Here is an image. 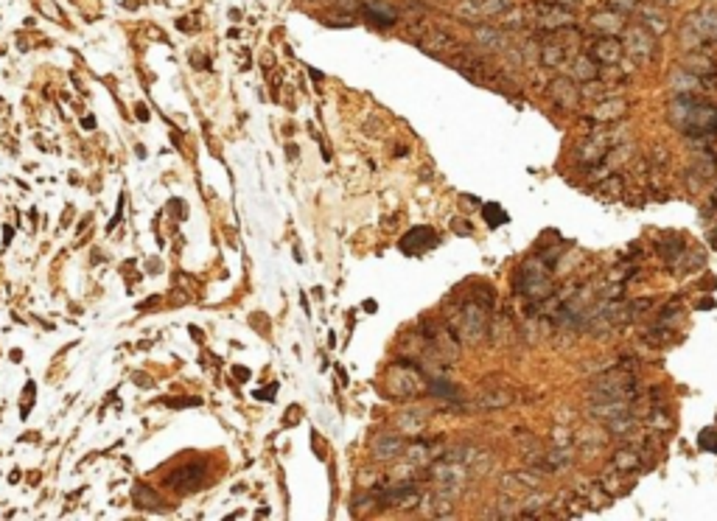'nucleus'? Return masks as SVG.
I'll use <instances>...</instances> for the list:
<instances>
[{
    "label": "nucleus",
    "mask_w": 717,
    "mask_h": 521,
    "mask_svg": "<svg viewBox=\"0 0 717 521\" xmlns=\"http://www.w3.org/2000/svg\"><path fill=\"white\" fill-rule=\"evenodd\" d=\"M438 244V233L432 227H415L401 239V250L409 256H421L426 250H432Z\"/></svg>",
    "instance_id": "nucleus-1"
},
{
    "label": "nucleus",
    "mask_w": 717,
    "mask_h": 521,
    "mask_svg": "<svg viewBox=\"0 0 717 521\" xmlns=\"http://www.w3.org/2000/svg\"><path fill=\"white\" fill-rule=\"evenodd\" d=\"M390 387H395L398 393L404 395H412V393H421L423 390V376L415 370V367H393L390 373Z\"/></svg>",
    "instance_id": "nucleus-2"
},
{
    "label": "nucleus",
    "mask_w": 717,
    "mask_h": 521,
    "mask_svg": "<svg viewBox=\"0 0 717 521\" xmlns=\"http://www.w3.org/2000/svg\"><path fill=\"white\" fill-rule=\"evenodd\" d=\"M625 48H628V56H633L636 62L653 59V51H656L653 39H650V34H647L645 28H633V31L628 34V39H625Z\"/></svg>",
    "instance_id": "nucleus-3"
},
{
    "label": "nucleus",
    "mask_w": 717,
    "mask_h": 521,
    "mask_svg": "<svg viewBox=\"0 0 717 521\" xmlns=\"http://www.w3.org/2000/svg\"><path fill=\"white\" fill-rule=\"evenodd\" d=\"M205 477V466H188V468H183V471H174L166 482H169V488H174V491H180V494H188V491H197L199 488V480Z\"/></svg>",
    "instance_id": "nucleus-4"
},
{
    "label": "nucleus",
    "mask_w": 717,
    "mask_h": 521,
    "mask_svg": "<svg viewBox=\"0 0 717 521\" xmlns=\"http://www.w3.org/2000/svg\"><path fill=\"white\" fill-rule=\"evenodd\" d=\"M619 56H622V42L614 39V37H603V39H597V42L591 45V59L600 62V65H603V62H605V65H617Z\"/></svg>",
    "instance_id": "nucleus-5"
},
{
    "label": "nucleus",
    "mask_w": 717,
    "mask_h": 521,
    "mask_svg": "<svg viewBox=\"0 0 717 521\" xmlns=\"http://www.w3.org/2000/svg\"><path fill=\"white\" fill-rule=\"evenodd\" d=\"M404 451V440L398 435H381L376 443H373V457L376 460H393Z\"/></svg>",
    "instance_id": "nucleus-6"
},
{
    "label": "nucleus",
    "mask_w": 717,
    "mask_h": 521,
    "mask_svg": "<svg viewBox=\"0 0 717 521\" xmlns=\"http://www.w3.org/2000/svg\"><path fill=\"white\" fill-rule=\"evenodd\" d=\"M421 48L426 51V53H449L452 48H454V39L449 37V34H443V31H432V34H426L423 39H421Z\"/></svg>",
    "instance_id": "nucleus-7"
},
{
    "label": "nucleus",
    "mask_w": 717,
    "mask_h": 521,
    "mask_svg": "<svg viewBox=\"0 0 717 521\" xmlns=\"http://www.w3.org/2000/svg\"><path fill=\"white\" fill-rule=\"evenodd\" d=\"M622 14L619 11H614V8H603V11H594L591 14V25H597V28H605L608 34H614V31H619L622 28Z\"/></svg>",
    "instance_id": "nucleus-8"
},
{
    "label": "nucleus",
    "mask_w": 717,
    "mask_h": 521,
    "mask_svg": "<svg viewBox=\"0 0 717 521\" xmlns=\"http://www.w3.org/2000/svg\"><path fill=\"white\" fill-rule=\"evenodd\" d=\"M364 14H367V20H370L373 25H379V28L395 22V11H393L390 6H381V3H367V6H364Z\"/></svg>",
    "instance_id": "nucleus-9"
},
{
    "label": "nucleus",
    "mask_w": 717,
    "mask_h": 521,
    "mask_svg": "<svg viewBox=\"0 0 717 521\" xmlns=\"http://www.w3.org/2000/svg\"><path fill=\"white\" fill-rule=\"evenodd\" d=\"M563 59H566V45H558V42L544 45V53H541V62H544V65L555 67V65H560Z\"/></svg>",
    "instance_id": "nucleus-10"
},
{
    "label": "nucleus",
    "mask_w": 717,
    "mask_h": 521,
    "mask_svg": "<svg viewBox=\"0 0 717 521\" xmlns=\"http://www.w3.org/2000/svg\"><path fill=\"white\" fill-rule=\"evenodd\" d=\"M485 219H487L490 227H496V225H504V222H507V213H504L499 205H485Z\"/></svg>",
    "instance_id": "nucleus-11"
},
{
    "label": "nucleus",
    "mask_w": 717,
    "mask_h": 521,
    "mask_svg": "<svg viewBox=\"0 0 717 521\" xmlns=\"http://www.w3.org/2000/svg\"><path fill=\"white\" fill-rule=\"evenodd\" d=\"M574 70L580 73V79H594V76H597V65H594L591 59H586V56H580V59L574 62Z\"/></svg>",
    "instance_id": "nucleus-12"
},
{
    "label": "nucleus",
    "mask_w": 717,
    "mask_h": 521,
    "mask_svg": "<svg viewBox=\"0 0 717 521\" xmlns=\"http://www.w3.org/2000/svg\"><path fill=\"white\" fill-rule=\"evenodd\" d=\"M614 463H617V468H636V466H639V457H636L633 451H619Z\"/></svg>",
    "instance_id": "nucleus-13"
},
{
    "label": "nucleus",
    "mask_w": 717,
    "mask_h": 521,
    "mask_svg": "<svg viewBox=\"0 0 717 521\" xmlns=\"http://www.w3.org/2000/svg\"><path fill=\"white\" fill-rule=\"evenodd\" d=\"M398 426L407 432V429H412V432H421V426H423V418H415V415H404L401 421H398Z\"/></svg>",
    "instance_id": "nucleus-14"
},
{
    "label": "nucleus",
    "mask_w": 717,
    "mask_h": 521,
    "mask_svg": "<svg viewBox=\"0 0 717 521\" xmlns=\"http://www.w3.org/2000/svg\"><path fill=\"white\" fill-rule=\"evenodd\" d=\"M636 3H639V0H608V8H614V11H619V14H628V11L636 8Z\"/></svg>",
    "instance_id": "nucleus-15"
},
{
    "label": "nucleus",
    "mask_w": 717,
    "mask_h": 521,
    "mask_svg": "<svg viewBox=\"0 0 717 521\" xmlns=\"http://www.w3.org/2000/svg\"><path fill=\"white\" fill-rule=\"evenodd\" d=\"M600 188H603V194L611 199V197H617V194H619V188H622V180H619V177H611V180H608V183H603Z\"/></svg>",
    "instance_id": "nucleus-16"
},
{
    "label": "nucleus",
    "mask_w": 717,
    "mask_h": 521,
    "mask_svg": "<svg viewBox=\"0 0 717 521\" xmlns=\"http://www.w3.org/2000/svg\"><path fill=\"white\" fill-rule=\"evenodd\" d=\"M135 499H146L143 505H149V508H157V496H154L149 488H143V485H138V488H135Z\"/></svg>",
    "instance_id": "nucleus-17"
},
{
    "label": "nucleus",
    "mask_w": 717,
    "mask_h": 521,
    "mask_svg": "<svg viewBox=\"0 0 717 521\" xmlns=\"http://www.w3.org/2000/svg\"><path fill=\"white\" fill-rule=\"evenodd\" d=\"M322 22H325V25H336V28H348V25H353L356 20L348 14V17H322Z\"/></svg>",
    "instance_id": "nucleus-18"
},
{
    "label": "nucleus",
    "mask_w": 717,
    "mask_h": 521,
    "mask_svg": "<svg viewBox=\"0 0 717 521\" xmlns=\"http://www.w3.org/2000/svg\"><path fill=\"white\" fill-rule=\"evenodd\" d=\"M477 39L479 42H485V45H499V34H496V31L490 34V28H479Z\"/></svg>",
    "instance_id": "nucleus-19"
},
{
    "label": "nucleus",
    "mask_w": 717,
    "mask_h": 521,
    "mask_svg": "<svg viewBox=\"0 0 717 521\" xmlns=\"http://www.w3.org/2000/svg\"><path fill=\"white\" fill-rule=\"evenodd\" d=\"M432 387H435V393H438V395H446V398H457L454 387H449V384H443V381H435Z\"/></svg>",
    "instance_id": "nucleus-20"
},
{
    "label": "nucleus",
    "mask_w": 717,
    "mask_h": 521,
    "mask_svg": "<svg viewBox=\"0 0 717 521\" xmlns=\"http://www.w3.org/2000/svg\"><path fill=\"white\" fill-rule=\"evenodd\" d=\"M138 118H140V121H149V110H146V107H143V104H140V107H138Z\"/></svg>",
    "instance_id": "nucleus-21"
},
{
    "label": "nucleus",
    "mask_w": 717,
    "mask_h": 521,
    "mask_svg": "<svg viewBox=\"0 0 717 521\" xmlns=\"http://www.w3.org/2000/svg\"><path fill=\"white\" fill-rule=\"evenodd\" d=\"M715 244H717V239H715Z\"/></svg>",
    "instance_id": "nucleus-22"
}]
</instances>
